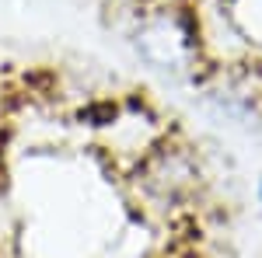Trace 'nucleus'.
Wrapping results in <instances>:
<instances>
[{"mask_svg":"<svg viewBox=\"0 0 262 258\" xmlns=\"http://www.w3.org/2000/svg\"><path fill=\"white\" fill-rule=\"evenodd\" d=\"M133 56L164 77H192L196 70V42L179 11H150L129 28Z\"/></svg>","mask_w":262,"mask_h":258,"instance_id":"f257e3e1","label":"nucleus"},{"mask_svg":"<svg viewBox=\"0 0 262 258\" xmlns=\"http://www.w3.org/2000/svg\"><path fill=\"white\" fill-rule=\"evenodd\" d=\"M259 199H262V181H259Z\"/></svg>","mask_w":262,"mask_h":258,"instance_id":"f03ea898","label":"nucleus"},{"mask_svg":"<svg viewBox=\"0 0 262 258\" xmlns=\"http://www.w3.org/2000/svg\"><path fill=\"white\" fill-rule=\"evenodd\" d=\"M0 108H4V98H0Z\"/></svg>","mask_w":262,"mask_h":258,"instance_id":"7ed1b4c3","label":"nucleus"},{"mask_svg":"<svg viewBox=\"0 0 262 258\" xmlns=\"http://www.w3.org/2000/svg\"><path fill=\"white\" fill-rule=\"evenodd\" d=\"M259 258H262V255H259Z\"/></svg>","mask_w":262,"mask_h":258,"instance_id":"20e7f679","label":"nucleus"}]
</instances>
